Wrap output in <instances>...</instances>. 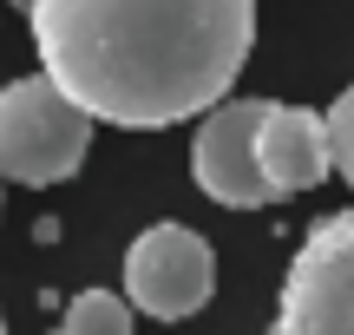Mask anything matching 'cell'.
Here are the masks:
<instances>
[{
	"mask_svg": "<svg viewBox=\"0 0 354 335\" xmlns=\"http://www.w3.org/2000/svg\"><path fill=\"white\" fill-rule=\"evenodd\" d=\"M39 73L99 125L216 112L256 46V0H26Z\"/></svg>",
	"mask_w": 354,
	"mask_h": 335,
	"instance_id": "1",
	"label": "cell"
},
{
	"mask_svg": "<svg viewBox=\"0 0 354 335\" xmlns=\"http://www.w3.org/2000/svg\"><path fill=\"white\" fill-rule=\"evenodd\" d=\"M99 118L73 105L46 73H26L0 86V171L7 184H66L86 165V145Z\"/></svg>",
	"mask_w": 354,
	"mask_h": 335,
	"instance_id": "2",
	"label": "cell"
},
{
	"mask_svg": "<svg viewBox=\"0 0 354 335\" xmlns=\"http://www.w3.org/2000/svg\"><path fill=\"white\" fill-rule=\"evenodd\" d=\"M276 335H354V210L302 237L276 302Z\"/></svg>",
	"mask_w": 354,
	"mask_h": 335,
	"instance_id": "3",
	"label": "cell"
},
{
	"mask_svg": "<svg viewBox=\"0 0 354 335\" xmlns=\"http://www.w3.org/2000/svg\"><path fill=\"white\" fill-rule=\"evenodd\" d=\"M276 99H223L216 112H203L197 145H190V178L203 197L230 210H263L276 204V184L263 171V118Z\"/></svg>",
	"mask_w": 354,
	"mask_h": 335,
	"instance_id": "4",
	"label": "cell"
},
{
	"mask_svg": "<svg viewBox=\"0 0 354 335\" xmlns=\"http://www.w3.org/2000/svg\"><path fill=\"white\" fill-rule=\"evenodd\" d=\"M216 289V257L197 230L184 224H151L145 237H131L125 250V296L131 309L158 316V323H184L210 302Z\"/></svg>",
	"mask_w": 354,
	"mask_h": 335,
	"instance_id": "5",
	"label": "cell"
},
{
	"mask_svg": "<svg viewBox=\"0 0 354 335\" xmlns=\"http://www.w3.org/2000/svg\"><path fill=\"white\" fill-rule=\"evenodd\" d=\"M263 171L276 184V197H302L335 171V138L328 112H302V105H269L263 118Z\"/></svg>",
	"mask_w": 354,
	"mask_h": 335,
	"instance_id": "6",
	"label": "cell"
},
{
	"mask_svg": "<svg viewBox=\"0 0 354 335\" xmlns=\"http://www.w3.org/2000/svg\"><path fill=\"white\" fill-rule=\"evenodd\" d=\"M59 335H131V296H112V289H79L66 302Z\"/></svg>",
	"mask_w": 354,
	"mask_h": 335,
	"instance_id": "7",
	"label": "cell"
},
{
	"mask_svg": "<svg viewBox=\"0 0 354 335\" xmlns=\"http://www.w3.org/2000/svg\"><path fill=\"white\" fill-rule=\"evenodd\" d=\"M328 138H335V171L354 184V86L328 105Z\"/></svg>",
	"mask_w": 354,
	"mask_h": 335,
	"instance_id": "8",
	"label": "cell"
},
{
	"mask_svg": "<svg viewBox=\"0 0 354 335\" xmlns=\"http://www.w3.org/2000/svg\"><path fill=\"white\" fill-rule=\"evenodd\" d=\"M0 335H7V316H0Z\"/></svg>",
	"mask_w": 354,
	"mask_h": 335,
	"instance_id": "9",
	"label": "cell"
},
{
	"mask_svg": "<svg viewBox=\"0 0 354 335\" xmlns=\"http://www.w3.org/2000/svg\"><path fill=\"white\" fill-rule=\"evenodd\" d=\"M0 184H7V171H0Z\"/></svg>",
	"mask_w": 354,
	"mask_h": 335,
	"instance_id": "10",
	"label": "cell"
}]
</instances>
